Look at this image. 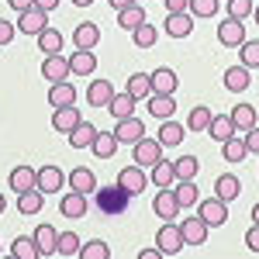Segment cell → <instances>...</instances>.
<instances>
[{
  "instance_id": "cell-50",
  "label": "cell",
  "mask_w": 259,
  "mask_h": 259,
  "mask_svg": "<svg viewBox=\"0 0 259 259\" xmlns=\"http://www.w3.org/2000/svg\"><path fill=\"white\" fill-rule=\"evenodd\" d=\"M245 149H249L252 156H259V124H256V128H249V132H245Z\"/></svg>"
},
{
  "instance_id": "cell-5",
  "label": "cell",
  "mask_w": 259,
  "mask_h": 259,
  "mask_svg": "<svg viewBox=\"0 0 259 259\" xmlns=\"http://www.w3.org/2000/svg\"><path fill=\"white\" fill-rule=\"evenodd\" d=\"M118 183L128 190V194H132V197H139L142 190L149 187V169H145V166H139V162H135V166H124V169L118 173Z\"/></svg>"
},
{
  "instance_id": "cell-16",
  "label": "cell",
  "mask_w": 259,
  "mask_h": 259,
  "mask_svg": "<svg viewBox=\"0 0 259 259\" xmlns=\"http://www.w3.org/2000/svg\"><path fill=\"white\" fill-rule=\"evenodd\" d=\"M87 207H90V204H87V194H80V190H69V194L59 200V214L62 218H73V221H80L83 214H87Z\"/></svg>"
},
{
  "instance_id": "cell-1",
  "label": "cell",
  "mask_w": 259,
  "mask_h": 259,
  "mask_svg": "<svg viewBox=\"0 0 259 259\" xmlns=\"http://www.w3.org/2000/svg\"><path fill=\"white\" fill-rule=\"evenodd\" d=\"M128 200H132V194L121 187L118 180L111 187H97V204H100L104 214H124L128 211Z\"/></svg>"
},
{
  "instance_id": "cell-2",
  "label": "cell",
  "mask_w": 259,
  "mask_h": 259,
  "mask_svg": "<svg viewBox=\"0 0 259 259\" xmlns=\"http://www.w3.org/2000/svg\"><path fill=\"white\" fill-rule=\"evenodd\" d=\"M197 218H204L207 228H221L228 221V204L221 197H207V200H197Z\"/></svg>"
},
{
  "instance_id": "cell-15",
  "label": "cell",
  "mask_w": 259,
  "mask_h": 259,
  "mask_svg": "<svg viewBox=\"0 0 259 259\" xmlns=\"http://www.w3.org/2000/svg\"><path fill=\"white\" fill-rule=\"evenodd\" d=\"M69 59H62V52L59 56H45V62H41V76L49 83H62V80H69Z\"/></svg>"
},
{
  "instance_id": "cell-55",
  "label": "cell",
  "mask_w": 259,
  "mask_h": 259,
  "mask_svg": "<svg viewBox=\"0 0 259 259\" xmlns=\"http://www.w3.org/2000/svg\"><path fill=\"white\" fill-rule=\"evenodd\" d=\"M35 7H41V11H56L59 0H35Z\"/></svg>"
},
{
  "instance_id": "cell-7",
  "label": "cell",
  "mask_w": 259,
  "mask_h": 259,
  "mask_svg": "<svg viewBox=\"0 0 259 259\" xmlns=\"http://www.w3.org/2000/svg\"><path fill=\"white\" fill-rule=\"evenodd\" d=\"M221 83H225V90L228 94H245L249 90V83H252V69H245V66H228L225 69V76H221Z\"/></svg>"
},
{
  "instance_id": "cell-3",
  "label": "cell",
  "mask_w": 259,
  "mask_h": 259,
  "mask_svg": "<svg viewBox=\"0 0 259 259\" xmlns=\"http://www.w3.org/2000/svg\"><path fill=\"white\" fill-rule=\"evenodd\" d=\"M45 28H49V11H41V7H28V11H21V14H18V31H21V35H35V38H38Z\"/></svg>"
},
{
  "instance_id": "cell-14",
  "label": "cell",
  "mask_w": 259,
  "mask_h": 259,
  "mask_svg": "<svg viewBox=\"0 0 259 259\" xmlns=\"http://www.w3.org/2000/svg\"><path fill=\"white\" fill-rule=\"evenodd\" d=\"M149 114L156 121H166L177 114V94H149Z\"/></svg>"
},
{
  "instance_id": "cell-52",
  "label": "cell",
  "mask_w": 259,
  "mask_h": 259,
  "mask_svg": "<svg viewBox=\"0 0 259 259\" xmlns=\"http://www.w3.org/2000/svg\"><path fill=\"white\" fill-rule=\"evenodd\" d=\"M162 4H166V11H169V14H177V11H187V4H190V0H162Z\"/></svg>"
},
{
  "instance_id": "cell-28",
  "label": "cell",
  "mask_w": 259,
  "mask_h": 259,
  "mask_svg": "<svg viewBox=\"0 0 259 259\" xmlns=\"http://www.w3.org/2000/svg\"><path fill=\"white\" fill-rule=\"evenodd\" d=\"M118 135L114 132H97V139H94V145H90V152L97 156V159H111L114 152H118Z\"/></svg>"
},
{
  "instance_id": "cell-43",
  "label": "cell",
  "mask_w": 259,
  "mask_h": 259,
  "mask_svg": "<svg viewBox=\"0 0 259 259\" xmlns=\"http://www.w3.org/2000/svg\"><path fill=\"white\" fill-rule=\"evenodd\" d=\"M11 252H14V256H21V259H38V256H41L31 235H21V239H14V242H11Z\"/></svg>"
},
{
  "instance_id": "cell-23",
  "label": "cell",
  "mask_w": 259,
  "mask_h": 259,
  "mask_svg": "<svg viewBox=\"0 0 259 259\" xmlns=\"http://www.w3.org/2000/svg\"><path fill=\"white\" fill-rule=\"evenodd\" d=\"M69 69H73V76H94L97 56H94L90 49H76V52L69 56Z\"/></svg>"
},
{
  "instance_id": "cell-26",
  "label": "cell",
  "mask_w": 259,
  "mask_h": 259,
  "mask_svg": "<svg viewBox=\"0 0 259 259\" xmlns=\"http://www.w3.org/2000/svg\"><path fill=\"white\" fill-rule=\"evenodd\" d=\"M145 21H149V14H145L142 4H132V7H121L118 11V28H124V31H135Z\"/></svg>"
},
{
  "instance_id": "cell-33",
  "label": "cell",
  "mask_w": 259,
  "mask_h": 259,
  "mask_svg": "<svg viewBox=\"0 0 259 259\" xmlns=\"http://www.w3.org/2000/svg\"><path fill=\"white\" fill-rule=\"evenodd\" d=\"M49 104H52V107H66V104H76V90H73V83H69V80L52 83V90H49Z\"/></svg>"
},
{
  "instance_id": "cell-53",
  "label": "cell",
  "mask_w": 259,
  "mask_h": 259,
  "mask_svg": "<svg viewBox=\"0 0 259 259\" xmlns=\"http://www.w3.org/2000/svg\"><path fill=\"white\" fill-rule=\"evenodd\" d=\"M28 7H35V0H11V11H28Z\"/></svg>"
},
{
  "instance_id": "cell-24",
  "label": "cell",
  "mask_w": 259,
  "mask_h": 259,
  "mask_svg": "<svg viewBox=\"0 0 259 259\" xmlns=\"http://www.w3.org/2000/svg\"><path fill=\"white\" fill-rule=\"evenodd\" d=\"M235 132H239V128H235L232 114H214V118H211V124H207V135H211L214 142H221V145L232 139Z\"/></svg>"
},
{
  "instance_id": "cell-29",
  "label": "cell",
  "mask_w": 259,
  "mask_h": 259,
  "mask_svg": "<svg viewBox=\"0 0 259 259\" xmlns=\"http://www.w3.org/2000/svg\"><path fill=\"white\" fill-rule=\"evenodd\" d=\"M135 104H139V100L124 90V94H114V97H111L107 111H111V118H114V121H121V118H132V114H135Z\"/></svg>"
},
{
  "instance_id": "cell-12",
  "label": "cell",
  "mask_w": 259,
  "mask_h": 259,
  "mask_svg": "<svg viewBox=\"0 0 259 259\" xmlns=\"http://www.w3.org/2000/svg\"><path fill=\"white\" fill-rule=\"evenodd\" d=\"M7 183H11V190H14V194L35 190V187H38V169H31V166H14V169H11V177H7Z\"/></svg>"
},
{
  "instance_id": "cell-58",
  "label": "cell",
  "mask_w": 259,
  "mask_h": 259,
  "mask_svg": "<svg viewBox=\"0 0 259 259\" xmlns=\"http://www.w3.org/2000/svg\"><path fill=\"white\" fill-rule=\"evenodd\" d=\"M73 4H76V7H90L94 0H73Z\"/></svg>"
},
{
  "instance_id": "cell-60",
  "label": "cell",
  "mask_w": 259,
  "mask_h": 259,
  "mask_svg": "<svg viewBox=\"0 0 259 259\" xmlns=\"http://www.w3.org/2000/svg\"><path fill=\"white\" fill-rule=\"evenodd\" d=\"M252 18H256V24H259V7H256V11H252Z\"/></svg>"
},
{
  "instance_id": "cell-17",
  "label": "cell",
  "mask_w": 259,
  "mask_h": 259,
  "mask_svg": "<svg viewBox=\"0 0 259 259\" xmlns=\"http://www.w3.org/2000/svg\"><path fill=\"white\" fill-rule=\"evenodd\" d=\"M111 97H114V83L111 80H90V87H87V104H90L94 111H97V107H107Z\"/></svg>"
},
{
  "instance_id": "cell-57",
  "label": "cell",
  "mask_w": 259,
  "mask_h": 259,
  "mask_svg": "<svg viewBox=\"0 0 259 259\" xmlns=\"http://www.w3.org/2000/svg\"><path fill=\"white\" fill-rule=\"evenodd\" d=\"M252 221H256V225H259V200H256V204H252Z\"/></svg>"
},
{
  "instance_id": "cell-61",
  "label": "cell",
  "mask_w": 259,
  "mask_h": 259,
  "mask_svg": "<svg viewBox=\"0 0 259 259\" xmlns=\"http://www.w3.org/2000/svg\"><path fill=\"white\" fill-rule=\"evenodd\" d=\"M0 249H4V242H0Z\"/></svg>"
},
{
  "instance_id": "cell-45",
  "label": "cell",
  "mask_w": 259,
  "mask_h": 259,
  "mask_svg": "<svg viewBox=\"0 0 259 259\" xmlns=\"http://www.w3.org/2000/svg\"><path fill=\"white\" fill-rule=\"evenodd\" d=\"M107 256H111V245H107V242H100V239L80 245V259H107Z\"/></svg>"
},
{
  "instance_id": "cell-37",
  "label": "cell",
  "mask_w": 259,
  "mask_h": 259,
  "mask_svg": "<svg viewBox=\"0 0 259 259\" xmlns=\"http://www.w3.org/2000/svg\"><path fill=\"white\" fill-rule=\"evenodd\" d=\"M62 45H66V38H62V31H56V28H45L38 35V49L45 52V56H59Z\"/></svg>"
},
{
  "instance_id": "cell-19",
  "label": "cell",
  "mask_w": 259,
  "mask_h": 259,
  "mask_svg": "<svg viewBox=\"0 0 259 259\" xmlns=\"http://www.w3.org/2000/svg\"><path fill=\"white\" fill-rule=\"evenodd\" d=\"M190 31H194V14H190V11L166 14V35H169V38H187Z\"/></svg>"
},
{
  "instance_id": "cell-20",
  "label": "cell",
  "mask_w": 259,
  "mask_h": 259,
  "mask_svg": "<svg viewBox=\"0 0 259 259\" xmlns=\"http://www.w3.org/2000/svg\"><path fill=\"white\" fill-rule=\"evenodd\" d=\"M218 41L221 45H228V49H232V45H235V49H239L242 41H245V28H242V21L239 18H225L218 24Z\"/></svg>"
},
{
  "instance_id": "cell-32",
  "label": "cell",
  "mask_w": 259,
  "mask_h": 259,
  "mask_svg": "<svg viewBox=\"0 0 259 259\" xmlns=\"http://www.w3.org/2000/svg\"><path fill=\"white\" fill-rule=\"evenodd\" d=\"M173 190H177L180 207H197L200 190H197V183H194V180H177V183H173Z\"/></svg>"
},
{
  "instance_id": "cell-22",
  "label": "cell",
  "mask_w": 259,
  "mask_h": 259,
  "mask_svg": "<svg viewBox=\"0 0 259 259\" xmlns=\"http://www.w3.org/2000/svg\"><path fill=\"white\" fill-rule=\"evenodd\" d=\"M97 177H94V169H87V166H76L73 173H69V190H80V194H97Z\"/></svg>"
},
{
  "instance_id": "cell-46",
  "label": "cell",
  "mask_w": 259,
  "mask_h": 259,
  "mask_svg": "<svg viewBox=\"0 0 259 259\" xmlns=\"http://www.w3.org/2000/svg\"><path fill=\"white\" fill-rule=\"evenodd\" d=\"M187 11H190V14H194V18H214V14H218V0H190V4H187Z\"/></svg>"
},
{
  "instance_id": "cell-27",
  "label": "cell",
  "mask_w": 259,
  "mask_h": 259,
  "mask_svg": "<svg viewBox=\"0 0 259 259\" xmlns=\"http://www.w3.org/2000/svg\"><path fill=\"white\" fill-rule=\"evenodd\" d=\"M31 239H35V245H38L41 256H56V242H59V232H56L52 225H38Z\"/></svg>"
},
{
  "instance_id": "cell-11",
  "label": "cell",
  "mask_w": 259,
  "mask_h": 259,
  "mask_svg": "<svg viewBox=\"0 0 259 259\" xmlns=\"http://www.w3.org/2000/svg\"><path fill=\"white\" fill-rule=\"evenodd\" d=\"M80 111H76V104H66V107H52V128L62 132V135H69L76 124H80Z\"/></svg>"
},
{
  "instance_id": "cell-21",
  "label": "cell",
  "mask_w": 259,
  "mask_h": 259,
  "mask_svg": "<svg viewBox=\"0 0 259 259\" xmlns=\"http://www.w3.org/2000/svg\"><path fill=\"white\" fill-rule=\"evenodd\" d=\"M183 135H187V124H180V121H173V118L159 121V135H156V139L162 142V149H177L180 142H183Z\"/></svg>"
},
{
  "instance_id": "cell-44",
  "label": "cell",
  "mask_w": 259,
  "mask_h": 259,
  "mask_svg": "<svg viewBox=\"0 0 259 259\" xmlns=\"http://www.w3.org/2000/svg\"><path fill=\"white\" fill-rule=\"evenodd\" d=\"M156 38H159V35H156V28H152L149 21H145V24H139V28L132 31V41H135L139 49H152V45H156Z\"/></svg>"
},
{
  "instance_id": "cell-48",
  "label": "cell",
  "mask_w": 259,
  "mask_h": 259,
  "mask_svg": "<svg viewBox=\"0 0 259 259\" xmlns=\"http://www.w3.org/2000/svg\"><path fill=\"white\" fill-rule=\"evenodd\" d=\"M252 11H256V4H252V0H228V18H249V14H252Z\"/></svg>"
},
{
  "instance_id": "cell-9",
  "label": "cell",
  "mask_w": 259,
  "mask_h": 259,
  "mask_svg": "<svg viewBox=\"0 0 259 259\" xmlns=\"http://www.w3.org/2000/svg\"><path fill=\"white\" fill-rule=\"evenodd\" d=\"M114 135H118L121 145H135L139 139H145V121H139L135 114H132V118H121L118 124H114Z\"/></svg>"
},
{
  "instance_id": "cell-56",
  "label": "cell",
  "mask_w": 259,
  "mask_h": 259,
  "mask_svg": "<svg viewBox=\"0 0 259 259\" xmlns=\"http://www.w3.org/2000/svg\"><path fill=\"white\" fill-rule=\"evenodd\" d=\"M132 4H139V0H111V7H114V11H121V7H132Z\"/></svg>"
},
{
  "instance_id": "cell-18",
  "label": "cell",
  "mask_w": 259,
  "mask_h": 259,
  "mask_svg": "<svg viewBox=\"0 0 259 259\" xmlns=\"http://www.w3.org/2000/svg\"><path fill=\"white\" fill-rule=\"evenodd\" d=\"M66 180H69V177L62 173L59 166H41V169H38V190L45 194V197H49V194H59Z\"/></svg>"
},
{
  "instance_id": "cell-13",
  "label": "cell",
  "mask_w": 259,
  "mask_h": 259,
  "mask_svg": "<svg viewBox=\"0 0 259 259\" xmlns=\"http://www.w3.org/2000/svg\"><path fill=\"white\" fill-rule=\"evenodd\" d=\"M149 80H152V94H177V87H180L177 69H169V66L152 69V73H149Z\"/></svg>"
},
{
  "instance_id": "cell-49",
  "label": "cell",
  "mask_w": 259,
  "mask_h": 259,
  "mask_svg": "<svg viewBox=\"0 0 259 259\" xmlns=\"http://www.w3.org/2000/svg\"><path fill=\"white\" fill-rule=\"evenodd\" d=\"M14 35H18V24H11V21L0 18V45H11V41H14Z\"/></svg>"
},
{
  "instance_id": "cell-6",
  "label": "cell",
  "mask_w": 259,
  "mask_h": 259,
  "mask_svg": "<svg viewBox=\"0 0 259 259\" xmlns=\"http://www.w3.org/2000/svg\"><path fill=\"white\" fill-rule=\"evenodd\" d=\"M152 211H156L162 221H177V214L183 211L180 200H177V190H173V187H159V194L152 200Z\"/></svg>"
},
{
  "instance_id": "cell-47",
  "label": "cell",
  "mask_w": 259,
  "mask_h": 259,
  "mask_svg": "<svg viewBox=\"0 0 259 259\" xmlns=\"http://www.w3.org/2000/svg\"><path fill=\"white\" fill-rule=\"evenodd\" d=\"M197 169H200L197 156H180V159H177V180H194V177H197Z\"/></svg>"
},
{
  "instance_id": "cell-39",
  "label": "cell",
  "mask_w": 259,
  "mask_h": 259,
  "mask_svg": "<svg viewBox=\"0 0 259 259\" xmlns=\"http://www.w3.org/2000/svg\"><path fill=\"white\" fill-rule=\"evenodd\" d=\"M211 118H214V111H211V107H194V111L187 114V132H207Z\"/></svg>"
},
{
  "instance_id": "cell-38",
  "label": "cell",
  "mask_w": 259,
  "mask_h": 259,
  "mask_svg": "<svg viewBox=\"0 0 259 259\" xmlns=\"http://www.w3.org/2000/svg\"><path fill=\"white\" fill-rule=\"evenodd\" d=\"M124 90H128L135 100H149V94H152V80H149V73H132Z\"/></svg>"
},
{
  "instance_id": "cell-54",
  "label": "cell",
  "mask_w": 259,
  "mask_h": 259,
  "mask_svg": "<svg viewBox=\"0 0 259 259\" xmlns=\"http://www.w3.org/2000/svg\"><path fill=\"white\" fill-rule=\"evenodd\" d=\"M162 252H159V245H156V249H142L139 252V259H159Z\"/></svg>"
},
{
  "instance_id": "cell-42",
  "label": "cell",
  "mask_w": 259,
  "mask_h": 259,
  "mask_svg": "<svg viewBox=\"0 0 259 259\" xmlns=\"http://www.w3.org/2000/svg\"><path fill=\"white\" fill-rule=\"evenodd\" d=\"M80 235L76 232H59V242H56V252L59 256H80Z\"/></svg>"
},
{
  "instance_id": "cell-34",
  "label": "cell",
  "mask_w": 259,
  "mask_h": 259,
  "mask_svg": "<svg viewBox=\"0 0 259 259\" xmlns=\"http://www.w3.org/2000/svg\"><path fill=\"white\" fill-rule=\"evenodd\" d=\"M232 121H235V128H239V132H249V128H256L259 114H256V107H252V104H235V107H232Z\"/></svg>"
},
{
  "instance_id": "cell-59",
  "label": "cell",
  "mask_w": 259,
  "mask_h": 259,
  "mask_svg": "<svg viewBox=\"0 0 259 259\" xmlns=\"http://www.w3.org/2000/svg\"><path fill=\"white\" fill-rule=\"evenodd\" d=\"M4 207H7V197H4V194H0V214H4Z\"/></svg>"
},
{
  "instance_id": "cell-25",
  "label": "cell",
  "mask_w": 259,
  "mask_h": 259,
  "mask_svg": "<svg viewBox=\"0 0 259 259\" xmlns=\"http://www.w3.org/2000/svg\"><path fill=\"white\" fill-rule=\"evenodd\" d=\"M97 41H100V28L94 24V21H83V24H76V31H73V45L76 49H97Z\"/></svg>"
},
{
  "instance_id": "cell-10",
  "label": "cell",
  "mask_w": 259,
  "mask_h": 259,
  "mask_svg": "<svg viewBox=\"0 0 259 259\" xmlns=\"http://www.w3.org/2000/svg\"><path fill=\"white\" fill-rule=\"evenodd\" d=\"M180 232H183V242L187 245H204L207 242V225H204V218H197V214H190V218L180 221Z\"/></svg>"
},
{
  "instance_id": "cell-31",
  "label": "cell",
  "mask_w": 259,
  "mask_h": 259,
  "mask_svg": "<svg viewBox=\"0 0 259 259\" xmlns=\"http://www.w3.org/2000/svg\"><path fill=\"white\" fill-rule=\"evenodd\" d=\"M97 139V128H94V121H80L73 132H69V145L73 149H90Z\"/></svg>"
},
{
  "instance_id": "cell-36",
  "label": "cell",
  "mask_w": 259,
  "mask_h": 259,
  "mask_svg": "<svg viewBox=\"0 0 259 259\" xmlns=\"http://www.w3.org/2000/svg\"><path fill=\"white\" fill-rule=\"evenodd\" d=\"M239 194H242L239 177H218V180H214V197H221L225 204H232Z\"/></svg>"
},
{
  "instance_id": "cell-51",
  "label": "cell",
  "mask_w": 259,
  "mask_h": 259,
  "mask_svg": "<svg viewBox=\"0 0 259 259\" xmlns=\"http://www.w3.org/2000/svg\"><path fill=\"white\" fill-rule=\"evenodd\" d=\"M245 245H249L252 252H259V225H256V221H252V228L245 232Z\"/></svg>"
},
{
  "instance_id": "cell-40",
  "label": "cell",
  "mask_w": 259,
  "mask_h": 259,
  "mask_svg": "<svg viewBox=\"0 0 259 259\" xmlns=\"http://www.w3.org/2000/svg\"><path fill=\"white\" fill-rule=\"evenodd\" d=\"M221 156L232 162V166H235V162H242L245 156H249V149H245V139H235V135H232V139L221 145Z\"/></svg>"
},
{
  "instance_id": "cell-30",
  "label": "cell",
  "mask_w": 259,
  "mask_h": 259,
  "mask_svg": "<svg viewBox=\"0 0 259 259\" xmlns=\"http://www.w3.org/2000/svg\"><path fill=\"white\" fill-rule=\"evenodd\" d=\"M149 180H152L156 187H173V183H177V162L159 159L152 169H149Z\"/></svg>"
},
{
  "instance_id": "cell-35",
  "label": "cell",
  "mask_w": 259,
  "mask_h": 259,
  "mask_svg": "<svg viewBox=\"0 0 259 259\" xmlns=\"http://www.w3.org/2000/svg\"><path fill=\"white\" fill-rule=\"evenodd\" d=\"M41 207H45V194H41L38 187H35V190L18 194V211H21V214H38Z\"/></svg>"
},
{
  "instance_id": "cell-41",
  "label": "cell",
  "mask_w": 259,
  "mask_h": 259,
  "mask_svg": "<svg viewBox=\"0 0 259 259\" xmlns=\"http://www.w3.org/2000/svg\"><path fill=\"white\" fill-rule=\"evenodd\" d=\"M239 59L245 69H256L259 66V38H245L239 45Z\"/></svg>"
},
{
  "instance_id": "cell-8",
  "label": "cell",
  "mask_w": 259,
  "mask_h": 259,
  "mask_svg": "<svg viewBox=\"0 0 259 259\" xmlns=\"http://www.w3.org/2000/svg\"><path fill=\"white\" fill-rule=\"evenodd\" d=\"M159 159H162V142L159 139H139L135 142V162H139V166L152 169Z\"/></svg>"
},
{
  "instance_id": "cell-4",
  "label": "cell",
  "mask_w": 259,
  "mask_h": 259,
  "mask_svg": "<svg viewBox=\"0 0 259 259\" xmlns=\"http://www.w3.org/2000/svg\"><path fill=\"white\" fill-rule=\"evenodd\" d=\"M156 245H159V252H162V256H177L180 249L187 245V242H183V232H180V225L166 221L159 232H156Z\"/></svg>"
}]
</instances>
